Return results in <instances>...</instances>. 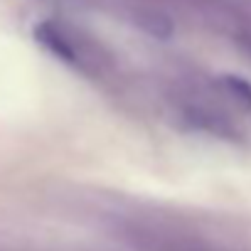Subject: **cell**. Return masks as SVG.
Instances as JSON below:
<instances>
[{
  "instance_id": "6da1fadb",
  "label": "cell",
  "mask_w": 251,
  "mask_h": 251,
  "mask_svg": "<svg viewBox=\"0 0 251 251\" xmlns=\"http://www.w3.org/2000/svg\"><path fill=\"white\" fill-rule=\"evenodd\" d=\"M35 40L57 59L89 76H101L108 72V54L96 42L86 40L79 32L67 30L59 23H40L35 27Z\"/></svg>"
},
{
  "instance_id": "7a4b0ae2",
  "label": "cell",
  "mask_w": 251,
  "mask_h": 251,
  "mask_svg": "<svg viewBox=\"0 0 251 251\" xmlns=\"http://www.w3.org/2000/svg\"><path fill=\"white\" fill-rule=\"evenodd\" d=\"M138 244L151 249V251H219L200 239H190V236H180L175 231H151V229H138L136 231Z\"/></svg>"
},
{
  "instance_id": "3957f363",
  "label": "cell",
  "mask_w": 251,
  "mask_h": 251,
  "mask_svg": "<svg viewBox=\"0 0 251 251\" xmlns=\"http://www.w3.org/2000/svg\"><path fill=\"white\" fill-rule=\"evenodd\" d=\"M72 3H89V0H72Z\"/></svg>"
}]
</instances>
